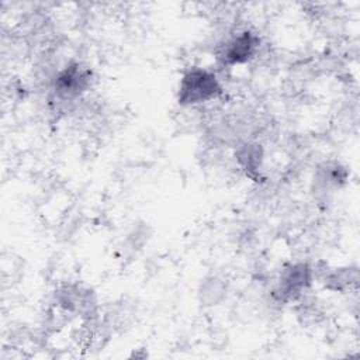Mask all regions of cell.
Segmentation results:
<instances>
[{"label":"cell","instance_id":"3","mask_svg":"<svg viewBox=\"0 0 360 360\" xmlns=\"http://www.w3.org/2000/svg\"><path fill=\"white\" fill-rule=\"evenodd\" d=\"M259 46V38L250 32L243 31L235 35L225 46L222 58L228 65H239L250 60Z\"/></svg>","mask_w":360,"mask_h":360},{"label":"cell","instance_id":"2","mask_svg":"<svg viewBox=\"0 0 360 360\" xmlns=\"http://www.w3.org/2000/svg\"><path fill=\"white\" fill-rule=\"evenodd\" d=\"M90 82V73L79 63L66 66L55 79V91L62 98H73L82 94Z\"/></svg>","mask_w":360,"mask_h":360},{"label":"cell","instance_id":"1","mask_svg":"<svg viewBox=\"0 0 360 360\" xmlns=\"http://www.w3.org/2000/svg\"><path fill=\"white\" fill-rule=\"evenodd\" d=\"M221 94V84L217 76L202 68H191L179 83L177 100L183 105H194L217 98Z\"/></svg>","mask_w":360,"mask_h":360},{"label":"cell","instance_id":"5","mask_svg":"<svg viewBox=\"0 0 360 360\" xmlns=\"http://www.w3.org/2000/svg\"><path fill=\"white\" fill-rule=\"evenodd\" d=\"M238 159L243 165V167L248 170H256L260 163V155H259V146L256 145H245L243 149L239 152Z\"/></svg>","mask_w":360,"mask_h":360},{"label":"cell","instance_id":"4","mask_svg":"<svg viewBox=\"0 0 360 360\" xmlns=\"http://www.w3.org/2000/svg\"><path fill=\"white\" fill-rule=\"evenodd\" d=\"M311 283V269L304 264L298 263L285 269L281 274L278 281V290L281 298L291 300L300 295Z\"/></svg>","mask_w":360,"mask_h":360}]
</instances>
